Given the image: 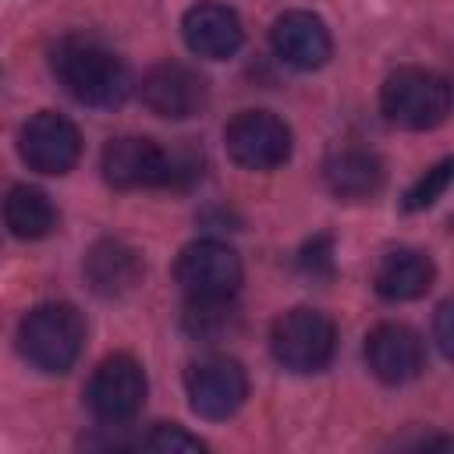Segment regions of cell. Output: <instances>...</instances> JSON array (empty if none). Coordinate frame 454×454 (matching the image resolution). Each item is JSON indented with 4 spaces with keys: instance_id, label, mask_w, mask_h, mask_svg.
I'll list each match as a JSON object with an SVG mask.
<instances>
[{
    "instance_id": "cell-1",
    "label": "cell",
    "mask_w": 454,
    "mask_h": 454,
    "mask_svg": "<svg viewBox=\"0 0 454 454\" xmlns=\"http://www.w3.org/2000/svg\"><path fill=\"white\" fill-rule=\"evenodd\" d=\"M53 74L85 106H117L131 92V74L124 60L106 50L96 39L85 35H67L53 46Z\"/></svg>"
},
{
    "instance_id": "cell-2",
    "label": "cell",
    "mask_w": 454,
    "mask_h": 454,
    "mask_svg": "<svg viewBox=\"0 0 454 454\" xmlns=\"http://www.w3.org/2000/svg\"><path fill=\"white\" fill-rule=\"evenodd\" d=\"M82 340L85 323L67 301L35 305L18 326V351L39 372H67L82 351Z\"/></svg>"
},
{
    "instance_id": "cell-3",
    "label": "cell",
    "mask_w": 454,
    "mask_h": 454,
    "mask_svg": "<svg viewBox=\"0 0 454 454\" xmlns=\"http://www.w3.org/2000/svg\"><path fill=\"white\" fill-rule=\"evenodd\" d=\"M380 110L404 131H429L450 114V85L426 67H397L380 89Z\"/></svg>"
},
{
    "instance_id": "cell-4",
    "label": "cell",
    "mask_w": 454,
    "mask_h": 454,
    "mask_svg": "<svg viewBox=\"0 0 454 454\" xmlns=\"http://www.w3.org/2000/svg\"><path fill=\"white\" fill-rule=\"evenodd\" d=\"M103 177L121 188H174L184 177H195V163H181L174 153L160 149L153 138L142 135H124L106 142L103 149Z\"/></svg>"
},
{
    "instance_id": "cell-5",
    "label": "cell",
    "mask_w": 454,
    "mask_h": 454,
    "mask_svg": "<svg viewBox=\"0 0 454 454\" xmlns=\"http://www.w3.org/2000/svg\"><path fill=\"white\" fill-rule=\"evenodd\" d=\"M333 344H337L333 323L323 312L305 309V305L277 316V323L270 330L273 358L287 372H319L333 358Z\"/></svg>"
},
{
    "instance_id": "cell-6",
    "label": "cell",
    "mask_w": 454,
    "mask_h": 454,
    "mask_svg": "<svg viewBox=\"0 0 454 454\" xmlns=\"http://www.w3.org/2000/svg\"><path fill=\"white\" fill-rule=\"evenodd\" d=\"M174 277L192 301H227L241 287V259L231 245L202 238L181 248Z\"/></svg>"
},
{
    "instance_id": "cell-7",
    "label": "cell",
    "mask_w": 454,
    "mask_h": 454,
    "mask_svg": "<svg viewBox=\"0 0 454 454\" xmlns=\"http://www.w3.org/2000/svg\"><path fill=\"white\" fill-rule=\"evenodd\" d=\"M142 401H145V372L131 355L103 358L85 387V404L103 426L131 422L138 415Z\"/></svg>"
},
{
    "instance_id": "cell-8",
    "label": "cell",
    "mask_w": 454,
    "mask_h": 454,
    "mask_svg": "<svg viewBox=\"0 0 454 454\" xmlns=\"http://www.w3.org/2000/svg\"><path fill=\"white\" fill-rule=\"evenodd\" d=\"M227 156L245 170H273L291 156V128L270 110H241L223 128Z\"/></svg>"
},
{
    "instance_id": "cell-9",
    "label": "cell",
    "mask_w": 454,
    "mask_h": 454,
    "mask_svg": "<svg viewBox=\"0 0 454 454\" xmlns=\"http://www.w3.org/2000/svg\"><path fill=\"white\" fill-rule=\"evenodd\" d=\"M184 390H188V404L195 415L202 419H231L245 397H248V376L241 369V362L227 358V355H209L188 365L184 372Z\"/></svg>"
},
{
    "instance_id": "cell-10",
    "label": "cell",
    "mask_w": 454,
    "mask_h": 454,
    "mask_svg": "<svg viewBox=\"0 0 454 454\" xmlns=\"http://www.w3.org/2000/svg\"><path fill=\"white\" fill-rule=\"evenodd\" d=\"M18 153L35 174H67L82 156V135L78 128L53 110H39L28 117L18 131Z\"/></svg>"
},
{
    "instance_id": "cell-11",
    "label": "cell",
    "mask_w": 454,
    "mask_h": 454,
    "mask_svg": "<svg viewBox=\"0 0 454 454\" xmlns=\"http://www.w3.org/2000/svg\"><path fill=\"white\" fill-rule=\"evenodd\" d=\"M138 96L156 117L184 121V117H195V114L206 110L209 85L195 67L177 64V60H163V64L145 71V78L138 85Z\"/></svg>"
},
{
    "instance_id": "cell-12",
    "label": "cell",
    "mask_w": 454,
    "mask_h": 454,
    "mask_svg": "<svg viewBox=\"0 0 454 454\" xmlns=\"http://www.w3.org/2000/svg\"><path fill=\"white\" fill-rule=\"evenodd\" d=\"M365 362H369L376 380H383L390 387H401V383H408L422 372L426 348H422V337L411 326L380 323L365 337Z\"/></svg>"
},
{
    "instance_id": "cell-13",
    "label": "cell",
    "mask_w": 454,
    "mask_h": 454,
    "mask_svg": "<svg viewBox=\"0 0 454 454\" xmlns=\"http://www.w3.org/2000/svg\"><path fill=\"white\" fill-rule=\"evenodd\" d=\"M273 53L294 71H316L330 60V28L312 11H284L270 28Z\"/></svg>"
},
{
    "instance_id": "cell-14",
    "label": "cell",
    "mask_w": 454,
    "mask_h": 454,
    "mask_svg": "<svg viewBox=\"0 0 454 454\" xmlns=\"http://www.w3.org/2000/svg\"><path fill=\"white\" fill-rule=\"evenodd\" d=\"M181 35L195 57L227 60L241 50L245 28H241V18L223 4H195L184 11Z\"/></svg>"
},
{
    "instance_id": "cell-15",
    "label": "cell",
    "mask_w": 454,
    "mask_h": 454,
    "mask_svg": "<svg viewBox=\"0 0 454 454\" xmlns=\"http://www.w3.org/2000/svg\"><path fill=\"white\" fill-rule=\"evenodd\" d=\"M85 280L96 294L103 298H117V294H128L138 280H142V259L131 245L117 241V238H103L89 248L85 262Z\"/></svg>"
},
{
    "instance_id": "cell-16",
    "label": "cell",
    "mask_w": 454,
    "mask_h": 454,
    "mask_svg": "<svg viewBox=\"0 0 454 454\" xmlns=\"http://www.w3.org/2000/svg\"><path fill=\"white\" fill-rule=\"evenodd\" d=\"M323 177H326V188L337 199L358 202V199H369V195L380 192L383 163H380L376 153H369L362 145H344V149L330 153V160L323 163Z\"/></svg>"
},
{
    "instance_id": "cell-17",
    "label": "cell",
    "mask_w": 454,
    "mask_h": 454,
    "mask_svg": "<svg viewBox=\"0 0 454 454\" xmlns=\"http://www.w3.org/2000/svg\"><path fill=\"white\" fill-rule=\"evenodd\" d=\"M433 277H436V266L426 252L394 248L376 266V291L390 301H411V298H422L433 287Z\"/></svg>"
},
{
    "instance_id": "cell-18",
    "label": "cell",
    "mask_w": 454,
    "mask_h": 454,
    "mask_svg": "<svg viewBox=\"0 0 454 454\" xmlns=\"http://www.w3.org/2000/svg\"><path fill=\"white\" fill-rule=\"evenodd\" d=\"M4 223L21 241H39L57 227V209L46 192L32 184H14L4 195Z\"/></svg>"
},
{
    "instance_id": "cell-19",
    "label": "cell",
    "mask_w": 454,
    "mask_h": 454,
    "mask_svg": "<svg viewBox=\"0 0 454 454\" xmlns=\"http://www.w3.org/2000/svg\"><path fill=\"white\" fill-rule=\"evenodd\" d=\"M238 323V312L227 301H192L184 312V330L195 340H220L223 333H231Z\"/></svg>"
},
{
    "instance_id": "cell-20",
    "label": "cell",
    "mask_w": 454,
    "mask_h": 454,
    "mask_svg": "<svg viewBox=\"0 0 454 454\" xmlns=\"http://www.w3.org/2000/svg\"><path fill=\"white\" fill-rule=\"evenodd\" d=\"M450 160H440L436 167H429L411 188H408V195H404V209L408 213H419V209H429L443 192H447V184H450Z\"/></svg>"
},
{
    "instance_id": "cell-21",
    "label": "cell",
    "mask_w": 454,
    "mask_h": 454,
    "mask_svg": "<svg viewBox=\"0 0 454 454\" xmlns=\"http://www.w3.org/2000/svg\"><path fill=\"white\" fill-rule=\"evenodd\" d=\"M142 447L145 450H160V454H202L206 450V443L199 436H192L184 426H174V422H163L153 433H145Z\"/></svg>"
},
{
    "instance_id": "cell-22",
    "label": "cell",
    "mask_w": 454,
    "mask_h": 454,
    "mask_svg": "<svg viewBox=\"0 0 454 454\" xmlns=\"http://www.w3.org/2000/svg\"><path fill=\"white\" fill-rule=\"evenodd\" d=\"M301 270L312 273V277H330V273H333V248H330V238H312V241L301 248Z\"/></svg>"
},
{
    "instance_id": "cell-23",
    "label": "cell",
    "mask_w": 454,
    "mask_h": 454,
    "mask_svg": "<svg viewBox=\"0 0 454 454\" xmlns=\"http://www.w3.org/2000/svg\"><path fill=\"white\" fill-rule=\"evenodd\" d=\"M450 301H443L440 309H436V344H440V351L443 355H450Z\"/></svg>"
}]
</instances>
